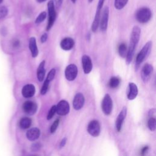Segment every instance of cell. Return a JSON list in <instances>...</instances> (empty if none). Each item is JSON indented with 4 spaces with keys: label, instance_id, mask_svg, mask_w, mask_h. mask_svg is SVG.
Returning a JSON list of instances; mask_svg holds the SVG:
<instances>
[{
    "label": "cell",
    "instance_id": "cell-1",
    "mask_svg": "<svg viewBox=\"0 0 156 156\" xmlns=\"http://www.w3.org/2000/svg\"><path fill=\"white\" fill-rule=\"evenodd\" d=\"M141 30L138 26H134L132 29L130 38V44L127 50V53L126 55V64L129 65L131 62L133 56L135 53V50L136 45L138 44L140 38Z\"/></svg>",
    "mask_w": 156,
    "mask_h": 156
},
{
    "label": "cell",
    "instance_id": "cell-2",
    "mask_svg": "<svg viewBox=\"0 0 156 156\" xmlns=\"http://www.w3.org/2000/svg\"><path fill=\"white\" fill-rule=\"evenodd\" d=\"M151 48H152V41H149L144 44V46L143 47L141 50L138 54L136 58V62H135L136 69H137L139 68L140 64L147 57V55H149V54L151 51Z\"/></svg>",
    "mask_w": 156,
    "mask_h": 156
},
{
    "label": "cell",
    "instance_id": "cell-3",
    "mask_svg": "<svg viewBox=\"0 0 156 156\" xmlns=\"http://www.w3.org/2000/svg\"><path fill=\"white\" fill-rule=\"evenodd\" d=\"M48 20L46 26V30L51 29L53 26L56 18V12L55 5L53 0H50L48 3Z\"/></svg>",
    "mask_w": 156,
    "mask_h": 156
},
{
    "label": "cell",
    "instance_id": "cell-4",
    "mask_svg": "<svg viewBox=\"0 0 156 156\" xmlns=\"http://www.w3.org/2000/svg\"><path fill=\"white\" fill-rule=\"evenodd\" d=\"M151 16V11L147 7L140 8L136 13V19L141 23H145L149 21Z\"/></svg>",
    "mask_w": 156,
    "mask_h": 156
},
{
    "label": "cell",
    "instance_id": "cell-5",
    "mask_svg": "<svg viewBox=\"0 0 156 156\" xmlns=\"http://www.w3.org/2000/svg\"><path fill=\"white\" fill-rule=\"evenodd\" d=\"M77 75V68L74 64H69L65 70V76L66 79L69 81L74 80Z\"/></svg>",
    "mask_w": 156,
    "mask_h": 156
},
{
    "label": "cell",
    "instance_id": "cell-6",
    "mask_svg": "<svg viewBox=\"0 0 156 156\" xmlns=\"http://www.w3.org/2000/svg\"><path fill=\"white\" fill-rule=\"evenodd\" d=\"M112 100L108 94H106L102 101V110L105 115L110 114L112 110Z\"/></svg>",
    "mask_w": 156,
    "mask_h": 156
},
{
    "label": "cell",
    "instance_id": "cell-7",
    "mask_svg": "<svg viewBox=\"0 0 156 156\" xmlns=\"http://www.w3.org/2000/svg\"><path fill=\"white\" fill-rule=\"evenodd\" d=\"M100 125L98 121L93 120L88 125L87 131L93 136H98L100 133Z\"/></svg>",
    "mask_w": 156,
    "mask_h": 156
},
{
    "label": "cell",
    "instance_id": "cell-8",
    "mask_svg": "<svg viewBox=\"0 0 156 156\" xmlns=\"http://www.w3.org/2000/svg\"><path fill=\"white\" fill-rule=\"evenodd\" d=\"M153 73V67L149 63L145 64L141 72V77L143 82H147L151 79Z\"/></svg>",
    "mask_w": 156,
    "mask_h": 156
},
{
    "label": "cell",
    "instance_id": "cell-9",
    "mask_svg": "<svg viewBox=\"0 0 156 156\" xmlns=\"http://www.w3.org/2000/svg\"><path fill=\"white\" fill-rule=\"evenodd\" d=\"M69 105L65 100L60 101L56 105V112L59 115H66L69 113Z\"/></svg>",
    "mask_w": 156,
    "mask_h": 156
},
{
    "label": "cell",
    "instance_id": "cell-10",
    "mask_svg": "<svg viewBox=\"0 0 156 156\" xmlns=\"http://www.w3.org/2000/svg\"><path fill=\"white\" fill-rule=\"evenodd\" d=\"M23 109L26 113L32 115L35 113L37 110V105L34 102L27 101L23 104Z\"/></svg>",
    "mask_w": 156,
    "mask_h": 156
},
{
    "label": "cell",
    "instance_id": "cell-11",
    "mask_svg": "<svg viewBox=\"0 0 156 156\" xmlns=\"http://www.w3.org/2000/svg\"><path fill=\"white\" fill-rule=\"evenodd\" d=\"M108 15H109V9L108 7H105L103 9L102 14L101 21L99 23L101 29L102 31H105L107 28Z\"/></svg>",
    "mask_w": 156,
    "mask_h": 156
},
{
    "label": "cell",
    "instance_id": "cell-12",
    "mask_svg": "<svg viewBox=\"0 0 156 156\" xmlns=\"http://www.w3.org/2000/svg\"><path fill=\"white\" fill-rule=\"evenodd\" d=\"M82 65L85 74H88L91 72L93 65L90 57L87 55H83L82 57Z\"/></svg>",
    "mask_w": 156,
    "mask_h": 156
},
{
    "label": "cell",
    "instance_id": "cell-13",
    "mask_svg": "<svg viewBox=\"0 0 156 156\" xmlns=\"http://www.w3.org/2000/svg\"><path fill=\"white\" fill-rule=\"evenodd\" d=\"M84 102H85V98L83 95L80 93H77L75 95L73 99V105L74 108L77 110L80 109L83 107L84 104Z\"/></svg>",
    "mask_w": 156,
    "mask_h": 156
},
{
    "label": "cell",
    "instance_id": "cell-14",
    "mask_svg": "<svg viewBox=\"0 0 156 156\" xmlns=\"http://www.w3.org/2000/svg\"><path fill=\"white\" fill-rule=\"evenodd\" d=\"M126 113H127V108L126 107H124L116 119L115 126H116V129L118 132H119L121 129L123 121L126 116Z\"/></svg>",
    "mask_w": 156,
    "mask_h": 156
},
{
    "label": "cell",
    "instance_id": "cell-15",
    "mask_svg": "<svg viewBox=\"0 0 156 156\" xmlns=\"http://www.w3.org/2000/svg\"><path fill=\"white\" fill-rule=\"evenodd\" d=\"M35 93V88L32 84H27L22 89V94L24 98H29L32 97Z\"/></svg>",
    "mask_w": 156,
    "mask_h": 156
},
{
    "label": "cell",
    "instance_id": "cell-16",
    "mask_svg": "<svg viewBox=\"0 0 156 156\" xmlns=\"http://www.w3.org/2000/svg\"><path fill=\"white\" fill-rule=\"evenodd\" d=\"M74 44V41L72 38L66 37L63 38L60 42V47L65 51L71 50Z\"/></svg>",
    "mask_w": 156,
    "mask_h": 156
},
{
    "label": "cell",
    "instance_id": "cell-17",
    "mask_svg": "<svg viewBox=\"0 0 156 156\" xmlns=\"http://www.w3.org/2000/svg\"><path fill=\"white\" fill-rule=\"evenodd\" d=\"M29 48L30 49L32 56L33 57H36L38 54V49L35 37L30 38L29 41Z\"/></svg>",
    "mask_w": 156,
    "mask_h": 156
},
{
    "label": "cell",
    "instance_id": "cell-18",
    "mask_svg": "<svg viewBox=\"0 0 156 156\" xmlns=\"http://www.w3.org/2000/svg\"><path fill=\"white\" fill-rule=\"evenodd\" d=\"M40 135V130L36 127L32 128L26 133V136L30 141H35L38 139Z\"/></svg>",
    "mask_w": 156,
    "mask_h": 156
},
{
    "label": "cell",
    "instance_id": "cell-19",
    "mask_svg": "<svg viewBox=\"0 0 156 156\" xmlns=\"http://www.w3.org/2000/svg\"><path fill=\"white\" fill-rule=\"evenodd\" d=\"M137 86L133 82L129 83V93L127 94V98L129 100L134 99L138 94Z\"/></svg>",
    "mask_w": 156,
    "mask_h": 156
},
{
    "label": "cell",
    "instance_id": "cell-20",
    "mask_svg": "<svg viewBox=\"0 0 156 156\" xmlns=\"http://www.w3.org/2000/svg\"><path fill=\"white\" fill-rule=\"evenodd\" d=\"M45 61L43 60L39 65L37 68V79L40 82H42L44 80V77L45 76Z\"/></svg>",
    "mask_w": 156,
    "mask_h": 156
},
{
    "label": "cell",
    "instance_id": "cell-21",
    "mask_svg": "<svg viewBox=\"0 0 156 156\" xmlns=\"http://www.w3.org/2000/svg\"><path fill=\"white\" fill-rule=\"evenodd\" d=\"M101 9L97 8L95 16L94 21L93 22V24L91 25V30L93 32H96L98 29V27L99 26V23H100V15H101Z\"/></svg>",
    "mask_w": 156,
    "mask_h": 156
},
{
    "label": "cell",
    "instance_id": "cell-22",
    "mask_svg": "<svg viewBox=\"0 0 156 156\" xmlns=\"http://www.w3.org/2000/svg\"><path fill=\"white\" fill-rule=\"evenodd\" d=\"M32 123V121L30 118H27V117H24L21 119L20 121V126L21 129H26L29 128Z\"/></svg>",
    "mask_w": 156,
    "mask_h": 156
},
{
    "label": "cell",
    "instance_id": "cell-23",
    "mask_svg": "<svg viewBox=\"0 0 156 156\" xmlns=\"http://www.w3.org/2000/svg\"><path fill=\"white\" fill-rule=\"evenodd\" d=\"M118 53L121 57H122V58L126 57L127 53V46L125 43H122L119 46Z\"/></svg>",
    "mask_w": 156,
    "mask_h": 156
},
{
    "label": "cell",
    "instance_id": "cell-24",
    "mask_svg": "<svg viewBox=\"0 0 156 156\" xmlns=\"http://www.w3.org/2000/svg\"><path fill=\"white\" fill-rule=\"evenodd\" d=\"M120 83V79L118 77H112L109 80V86L112 88H117Z\"/></svg>",
    "mask_w": 156,
    "mask_h": 156
},
{
    "label": "cell",
    "instance_id": "cell-25",
    "mask_svg": "<svg viewBox=\"0 0 156 156\" xmlns=\"http://www.w3.org/2000/svg\"><path fill=\"white\" fill-rule=\"evenodd\" d=\"M128 0H115V7L116 9H122L127 3Z\"/></svg>",
    "mask_w": 156,
    "mask_h": 156
},
{
    "label": "cell",
    "instance_id": "cell-26",
    "mask_svg": "<svg viewBox=\"0 0 156 156\" xmlns=\"http://www.w3.org/2000/svg\"><path fill=\"white\" fill-rule=\"evenodd\" d=\"M46 17V13L45 12H41L39 15L37 17L36 20H35V23L36 24H39L41 23L42 21H43L44 20V19Z\"/></svg>",
    "mask_w": 156,
    "mask_h": 156
},
{
    "label": "cell",
    "instance_id": "cell-27",
    "mask_svg": "<svg viewBox=\"0 0 156 156\" xmlns=\"http://www.w3.org/2000/svg\"><path fill=\"white\" fill-rule=\"evenodd\" d=\"M148 127L151 131H154L155 130V119L154 118H151L147 122Z\"/></svg>",
    "mask_w": 156,
    "mask_h": 156
},
{
    "label": "cell",
    "instance_id": "cell-28",
    "mask_svg": "<svg viewBox=\"0 0 156 156\" xmlns=\"http://www.w3.org/2000/svg\"><path fill=\"white\" fill-rule=\"evenodd\" d=\"M49 82L47 80H45V81L44 82L43 84V86L41 88V91H40V93L41 94H45L48 90V88H49Z\"/></svg>",
    "mask_w": 156,
    "mask_h": 156
},
{
    "label": "cell",
    "instance_id": "cell-29",
    "mask_svg": "<svg viewBox=\"0 0 156 156\" xmlns=\"http://www.w3.org/2000/svg\"><path fill=\"white\" fill-rule=\"evenodd\" d=\"M55 69L54 68H52L50 70V71L48 74V76H47V77H46V80H47L49 82H51L54 79V78L55 77Z\"/></svg>",
    "mask_w": 156,
    "mask_h": 156
},
{
    "label": "cell",
    "instance_id": "cell-30",
    "mask_svg": "<svg viewBox=\"0 0 156 156\" xmlns=\"http://www.w3.org/2000/svg\"><path fill=\"white\" fill-rule=\"evenodd\" d=\"M8 13V10L7 9L4 7V6H2L0 7V20L4 18Z\"/></svg>",
    "mask_w": 156,
    "mask_h": 156
},
{
    "label": "cell",
    "instance_id": "cell-31",
    "mask_svg": "<svg viewBox=\"0 0 156 156\" xmlns=\"http://www.w3.org/2000/svg\"><path fill=\"white\" fill-rule=\"evenodd\" d=\"M55 112H56V105H53L51 108L50 110L48 112V116H47V119H51L52 118V116L54 115Z\"/></svg>",
    "mask_w": 156,
    "mask_h": 156
},
{
    "label": "cell",
    "instance_id": "cell-32",
    "mask_svg": "<svg viewBox=\"0 0 156 156\" xmlns=\"http://www.w3.org/2000/svg\"><path fill=\"white\" fill-rule=\"evenodd\" d=\"M58 123H59V119H56L54 122L53 124H52L51 127V133H54L55 132V131L56 130L57 127H58Z\"/></svg>",
    "mask_w": 156,
    "mask_h": 156
},
{
    "label": "cell",
    "instance_id": "cell-33",
    "mask_svg": "<svg viewBox=\"0 0 156 156\" xmlns=\"http://www.w3.org/2000/svg\"><path fill=\"white\" fill-rule=\"evenodd\" d=\"M40 147V144L38 143H35L32 146V151H37L38 150Z\"/></svg>",
    "mask_w": 156,
    "mask_h": 156
},
{
    "label": "cell",
    "instance_id": "cell-34",
    "mask_svg": "<svg viewBox=\"0 0 156 156\" xmlns=\"http://www.w3.org/2000/svg\"><path fill=\"white\" fill-rule=\"evenodd\" d=\"M62 1H63V0H54V5H55V7L57 8L60 7L62 4Z\"/></svg>",
    "mask_w": 156,
    "mask_h": 156
},
{
    "label": "cell",
    "instance_id": "cell-35",
    "mask_svg": "<svg viewBox=\"0 0 156 156\" xmlns=\"http://www.w3.org/2000/svg\"><path fill=\"white\" fill-rule=\"evenodd\" d=\"M48 39V34L46 33H44L41 37V43H44Z\"/></svg>",
    "mask_w": 156,
    "mask_h": 156
},
{
    "label": "cell",
    "instance_id": "cell-36",
    "mask_svg": "<svg viewBox=\"0 0 156 156\" xmlns=\"http://www.w3.org/2000/svg\"><path fill=\"white\" fill-rule=\"evenodd\" d=\"M147 149H148V146H144L142 149H141V154L142 156H144L145 155V154L146 153V152L147 151Z\"/></svg>",
    "mask_w": 156,
    "mask_h": 156
},
{
    "label": "cell",
    "instance_id": "cell-37",
    "mask_svg": "<svg viewBox=\"0 0 156 156\" xmlns=\"http://www.w3.org/2000/svg\"><path fill=\"white\" fill-rule=\"evenodd\" d=\"M105 0H99L98 5H97V8H99L100 9H101L102 8L103 4H104V2Z\"/></svg>",
    "mask_w": 156,
    "mask_h": 156
},
{
    "label": "cell",
    "instance_id": "cell-38",
    "mask_svg": "<svg viewBox=\"0 0 156 156\" xmlns=\"http://www.w3.org/2000/svg\"><path fill=\"white\" fill-rule=\"evenodd\" d=\"M66 138H64L62 141L60 142V147H62L65 146V143H66Z\"/></svg>",
    "mask_w": 156,
    "mask_h": 156
},
{
    "label": "cell",
    "instance_id": "cell-39",
    "mask_svg": "<svg viewBox=\"0 0 156 156\" xmlns=\"http://www.w3.org/2000/svg\"><path fill=\"white\" fill-rule=\"evenodd\" d=\"M13 47H15V48L18 47L20 46V41L18 40H15L13 42Z\"/></svg>",
    "mask_w": 156,
    "mask_h": 156
},
{
    "label": "cell",
    "instance_id": "cell-40",
    "mask_svg": "<svg viewBox=\"0 0 156 156\" xmlns=\"http://www.w3.org/2000/svg\"><path fill=\"white\" fill-rule=\"evenodd\" d=\"M46 0H37V1L38 2H44V1H45Z\"/></svg>",
    "mask_w": 156,
    "mask_h": 156
},
{
    "label": "cell",
    "instance_id": "cell-41",
    "mask_svg": "<svg viewBox=\"0 0 156 156\" xmlns=\"http://www.w3.org/2000/svg\"><path fill=\"white\" fill-rule=\"evenodd\" d=\"M71 1H72L73 3H75L76 1V0H71Z\"/></svg>",
    "mask_w": 156,
    "mask_h": 156
},
{
    "label": "cell",
    "instance_id": "cell-42",
    "mask_svg": "<svg viewBox=\"0 0 156 156\" xmlns=\"http://www.w3.org/2000/svg\"><path fill=\"white\" fill-rule=\"evenodd\" d=\"M88 1H89L90 2H91V1H93V0H88Z\"/></svg>",
    "mask_w": 156,
    "mask_h": 156
},
{
    "label": "cell",
    "instance_id": "cell-43",
    "mask_svg": "<svg viewBox=\"0 0 156 156\" xmlns=\"http://www.w3.org/2000/svg\"><path fill=\"white\" fill-rule=\"evenodd\" d=\"M2 1H3V0H0V4L2 2Z\"/></svg>",
    "mask_w": 156,
    "mask_h": 156
}]
</instances>
